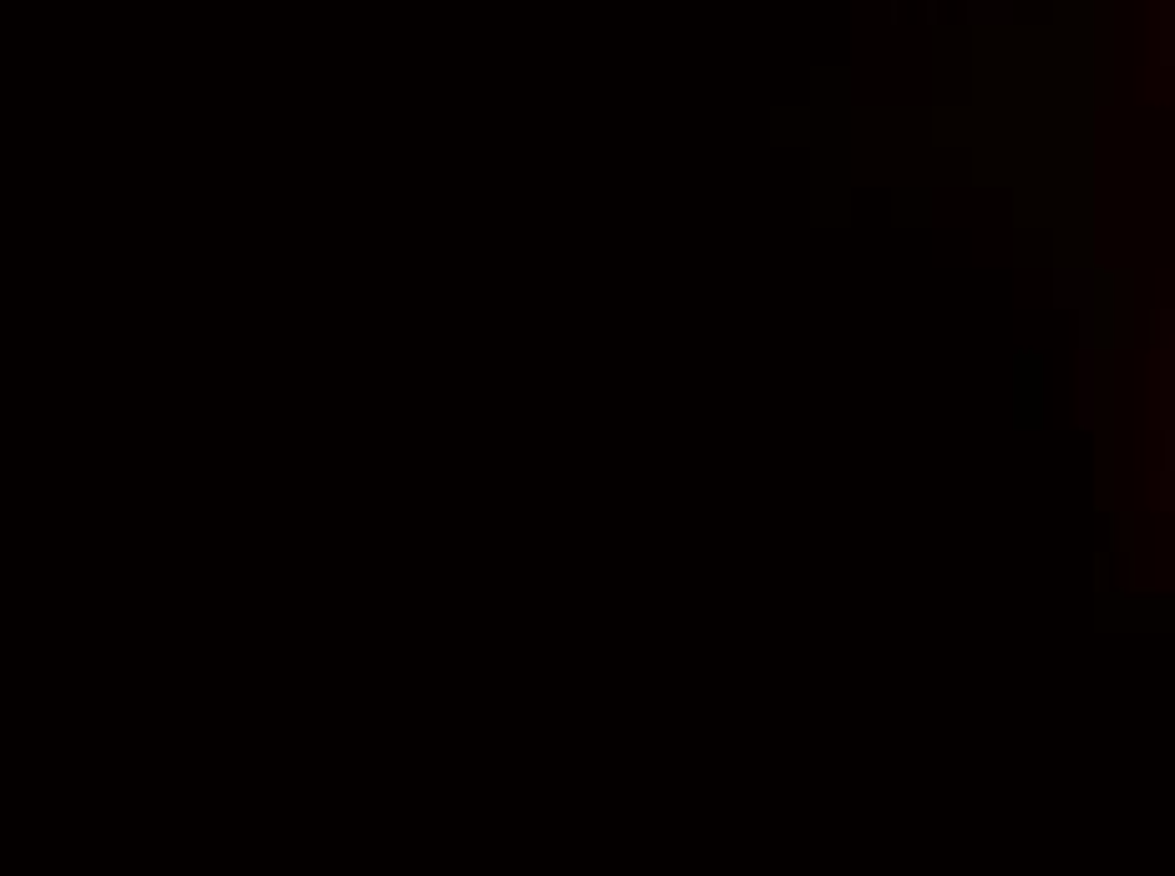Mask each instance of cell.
<instances>
[{"mask_svg":"<svg viewBox=\"0 0 1175 876\" xmlns=\"http://www.w3.org/2000/svg\"><path fill=\"white\" fill-rule=\"evenodd\" d=\"M1165 502H1170V522H1175V421H1170V466H1165Z\"/></svg>","mask_w":1175,"mask_h":876,"instance_id":"obj_1","label":"cell"}]
</instances>
